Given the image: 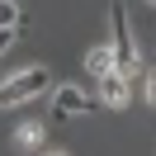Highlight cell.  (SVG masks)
<instances>
[{"label": "cell", "instance_id": "52a82bcc", "mask_svg": "<svg viewBox=\"0 0 156 156\" xmlns=\"http://www.w3.org/2000/svg\"><path fill=\"white\" fill-rule=\"evenodd\" d=\"M38 142H43L38 128H24V133H19V147H38Z\"/></svg>", "mask_w": 156, "mask_h": 156}, {"label": "cell", "instance_id": "6da1fadb", "mask_svg": "<svg viewBox=\"0 0 156 156\" xmlns=\"http://www.w3.org/2000/svg\"><path fill=\"white\" fill-rule=\"evenodd\" d=\"M43 90H48V66H29V71H19V76L0 80V109L29 104V99L43 95Z\"/></svg>", "mask_w": 156, "mask_h": 156}, {"label": "cell", "instance_id": "277c9868", "mask_svg": "<svg viewBox=\"0 0 156 156\" xmlns=\"http://www.w3.org/2000/svg\"><path fill=\"white\" fill-rule=\"evenodd\" d=\"M99 90H104V104H128V76H118V71H109V76H99Z\"/></svg>", "mask_w": 156, "mask_h": 156}, {"label": "cell", "instance_id": "9c48e42d", "mask_svg": "<svg viewBox=\"0 0 156 156\" xmlns=\"http://www.w3.org/2000/svg\"><path fill=\"white\" fill-rule=\"evenodd\" d=\"M10 43H14V29H0V52L10 48Z\"/></svg>", "mask_w": 156, "mask_h": 156}, {"label": "cell", "instance_id": "3957f363", "mask_svg": "<svg viewBox=\"0 0 156 156\" xmlns=\"http://www.w3.org/2000/svg\"><path fill=\"white\" fill-rule=\"evenodd\" d=\"M85 109H90V95L76 90V85H62L57 99H52V114L57 118H76V114H85Z\"/></svg>", "mask_w": 156, "mask_h": 156}, {"label": "cell", "instance_id": "8992f818", "mask_svg": "<svg viewBox=\"0 0 156 156\" xmlns=\"http://www.w3.org/2000/svg\"><path fill=\"white\" fill-rule=\"evenodd\" d=\"M19 24V5L14 0H0V29H14Z\"/></svg>", "mask_w": 156, "mask_h": 156}, {"label": "cell", "instance_id": "5b68a950", "mask_svg": "<svg viewBox=\"0 0 156 156\" xmlns=\"http://www.w3.org/2000/svg\"><path fill=\"white\" fill-rule=\"evenodd\" d=\"M85 71L90 76H109L114 71V48H90L85 52Z\"/></svg>", "mask_w": 156, "mask_h": 156}, {"label": "cell", "instance_id": "7a4b0ae2", "mask_svg": "<svg viewBox=\"0 0 156 156\" xmlns=\"http://www.w3.org/2000/svg\"><path fill=\"white\" fill-rule=\"evenodd\" d=\"M114 71L137 76V43H133V24H128L123 5H114Z\"/></svg>", "mask_w": 156, "mask_h": 156}, {"label": "cell", "instance_id": "ba28073f", "mask_svg": "<svg viewBox=\"0 0 156 156\" xmlns=\"http://www.w3.org/2000/svg\"><path fill=\"white\" fill-rule=\"evenodd\" d=\"M147 99H151V109H156V66H151V76H147Z\"/></svg>", "mask_w": 156, "mask_h": 156}]
</instances>
